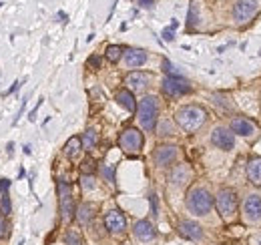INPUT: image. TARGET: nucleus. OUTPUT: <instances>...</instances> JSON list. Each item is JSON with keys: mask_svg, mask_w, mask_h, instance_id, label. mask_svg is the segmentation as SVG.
I'll return each instance as SVG.
<instances>
[{"mask_svg": "<svg viewBox=\"0 0 261 245\" xmlns=\"http://www.w3.org/2000/svg\"><path fill=\"white\" fill-rule=\"evenodd\" d=\"M175 121H177V125H179L183 131L195 133V131H199V129L205 125L207 113H205V109H201V107H197V105H187V107H183V109L177 111Z\"/></svg>", "mask_w": 261, "mask_h": 245, "instance_id": "nucleus-1", "label": "nucleus"}, {"mask_svg": "<svg viewBox=\"0 0 261 245\" xmlns=\"http://www.w3.org/2000/svg\"><path fill=\"white\" fill-rule=\"evenodd\" d=\"M187 207L193 215H207L213 207V197L207 189L197 187L187 195Z\"/></svg>", "mask_w": 261, "mask_h": 245, "instance_id": "nucleus-2", "label": "nucleus"}, {"mask_svg": "<svg viewBox=\"0 0 261 245\" xmlns=\"http://www.w3.org/2000/svg\"><path fill=\"white\" fill-rule=\"evenodd\" d=\"M157 113H159V105H157V97H145L139 105V121L145 131H153L157 125Z\"/></svg>", "mask_w": 261, "mask_h": 245, "instance_id": "nucleus-3", "label": "nucleus"}, {"mask_svg": "<svg viewBox=\"0 0 261 245\" xmlns=\"http://www.w3.org/2000/svg\"><path fill=\"white\" fill-rule=\"evenodd\" d=\"M215 203H217L219 215H221L225 221H229V219L235 215V211H237V195H235L233 189H221V191L217 193Z\"/></svg>", "mask_w": 261, "mask_h": 245, "instance_id": "nucleus-4", "label": "nucleus"}, {"mask_svg": "<svg viewBox=\"0 0 261 245\" xmlns=\"http://www.w3.org/2000/svg\"><path fill=\"white\" fill-rule=\"evenodd\" d=\"M257 0H237L233 4V20L237 26H243L247 24L255 14H257Z\"/></svg>", "mask_w": 261, "mask_h": 245, "instance_id": "nucleus-5", "label": "nucleus"}, {"mask_svg": "<svg viewBox=\"0 0 261 245\" xmlns=\"http://www.w3.org/2000/svg\"><path fill=\"white\" fill-rule=\"evenodd\" d=\"M119 147L125 153H129V155L139 153L143 149V135H141V131H137V129H125L121 133V137H119Z\"/></svg>", "mask_w": 261, "mask_h": 245, "instance_id": "nucleus-6", "label": "nucleus"}, {"mask_svg": "<svg viewBox=\"0 0 261 245\" xmlns=\"http://www.w3.org/2000/svg\"><path fill=\"white\" fill-rule=\"evenodd\" d=\"M58 197H60V215L62 221H70L74 217V199L70 193V185L58 181Z\"/></svg>", "mask_w": 261, "mask_h": 245, "instance_id": "nucleus-7", "label": "nucleus"}, {"mask_svg": "<svg viewBox=\"0 0 261 245\" xmlns=\"http://www.w3.org/2000/svg\"><path fill=\"white\" fill-rule=\"evenodd\" d=\"M191 91V85L181 76H167L163 80V93L167 97H181Z\"/></svg>", "mask_w": 261, "mask_h": 245, "instance_id": "nucleus-8", "label": "nucleus"}, {"mask_svg": "<svg viewBox=\"0 0 261 245\" xmlns=\"http://www.w3.org/2000/svg\"><path fill=\"white\" fill-rule=\"evenodd\" d=\"M211 143H213L217 149H221V151H231L233 145H235V137H233V133H231L229 129L217 127V129H213V133H211Z\"/></svg>", "mask_w": 261, "mask_h": 245, "instance_id": "nucleus-9", "label": "nucleus"}, {"mask_svg": "<svg viewBox=\"0 0 261 245\" xmlns=\"http://www.w3.org/2000/svg\"><path fill=\"white\" fill-rule=\"evenodd\" d=\"M243 213H245V219L255 223L261 219V197L257 195H249L243 203Z\"/></svg>", "mask_w": 261, "mask_h": 245, "instance_id": "nucleus-10", "label": "nucleus"}, {"mask_svg": "<svg viewBox=\"0 0 261 245\" xmlns=\"http://www.w3.org/2000/svg\"><path fill=\"white\" fill-rule=\"evenodd\" d=\"M104 225L110 233H123L125 227H127V219L121 211H108L104 215Z\"/></svg>", "mask_w": 261, "mask_h": 245, "instance_id": "nucleus-11", "label": "nucleus"}, {"mask_svg": "<svg viewBox=\"0 0 261 245\" xmlns=\"http://www.w3.org/2000/svg\"><path fill=\"white\" fill-rule=\"evenodd\" d=\"M149 80H151V74L149 72H141V70H133L125 78V83H127V87L131 91H143V89H147Z\"/></svg>", "mask_w": 261, "mask_h": 245, "instance_id": "nucleus-12", "label": "nucleus"}, {"mask_svg": "<svg viewBox=\"0 0 261 245\" xmlns=\"http://www.w3.org/2000/svg\"><path fill=\"white\" fill-rule=\"evenodd\" d=\"M175 157H177V147H173V145H163L153 153V159H155V163L159 167L171 165L175 161Z\"/></svg>", "mask_w": 261, "mask_h": 245, "instance_id": "nucleus-13", "label": "nucleus"}, {"mask_svg": "<svg viewBox=\"0 0 261 245\" xmlns=\"http://www.w3.org/2000/svg\"><path fill=\"white\" fill-rule=\"evenodd\" d=\"M179 233H181L185 239H191V241L203 237V229H201V225L195 223V221H181V223H179Z\"/></svg>", "mask_w": 261, "mask_h": 245, "instance_id": "nucleus-14", "label": "nucleus"}, {"mask_svg": "<svg viewBox=\"0 0 261 245\" xmlns=\"http://www.w3.org/2000/svg\"><path fill=\"white\" fill-rule=\"evenodd\" d=\"M255 131H257V127L249 121V119H245V117H235V119L231 121V133H237V135H241V137H249V135H253Z\"/></svg>", "mask_w": 261, "mask_h": 245, "instance_id": "nucleus-15", "label": "nucleus"}, {"mask_svg": "<svg viewBox=\"0 0 261 245\" xmlns=\"http://www.w3.org/2000/svg\"><path fill=\"white\" fill-rule=\"evenodd\" d=\"M135 235L141 241H151V239H155V227L151 225V221L141 219V221L135 223Z\"/></svg>", "mask_w": 261, "mask_h": 245, "instance_id": "nucleus-16", "label": "nucleus"}, {"mask_svg": "<svg viewBox=\"0 0 261 245\" xmlns=\"http://www.w3.org/2000/svg\"><path fill=\"white\" fill-rule=\"evenodd\" d=\"M145 61H147V53L141 51V49H129V51L125 53V62H127V66H131V68H137V66L145 64Z\"/></svg>", "mask_w": 261, "mask_h": 245, "instance_id": "nucleus-17", "label": "nucleus"}, {"mask_svg": "<svg viewBox=\"0 0 261 245\" xmlns=\"http://www.w3.org/2000/svg\"><path fill=\"white\" fill-rule=\"evenodd\" d=\"M247 179L249 183L261 187V157H253L247 163Z\"/></svg>", "mask_w": 261, "mask_h": 245, "instance_id": "nucleus-18", "label": "nucleus"}, {"mask_svg": "<svg viewBox=\"0 0 261 245\" xmlns=\"http://www.w3.org/2000/svg\"><path fill=\"white\" fill-rule=\"evenodd\" d=\"M189 177H191V171H189L187 165H177L171 171V175H169V179H171L173 185H183L185 181H189Z\"/></svg>", "mask_w": 261, "mask_h": 245, "instance_id": "nucleus-19", "label": "nucleus"}, {"mask_svg": "<svg viewBox=\"0 0 261 245\" xmlns=\"http://www.w3.org/2000/svg\"><path fill=\"white\" fill-rule=\"evenodd\" d=\"M117 103H119L121 107H125L127 111H131V113L137 109V103H135L133 93H131V91H127V89H121V91L117 93Z\"/></svg>", "mask_w": 261, "mask_h": 245, "instance_id": "nucleus-20", "label": "nucleus"}, {"mask_svg": "<svg viewBox=\"0 0 261 245\" xmlns=\"http://www.w3.org/2000/svg\"><path fill=\"white\" fill-rule=\"evenodd\" d=\"M81 149H83V141H81L79 137H70L68 143L64 145V155H66L68 159H77L79 153H81Z\"/></svg>", "mask_w": 261, "mask_h": 245, "instance_id": "nucleus-21", "label": "nucleus"}, {"mask_svg": "<svg viewBox=\"0 0 261 245\" xmlns=\"http://www.w3.org/2000/svg\"><path fill=\"white\" fill-rule=\"evenodd\" d=\"M93 215H95V207H93L91 203H83V205H79V209H77V219H79L83 225L91 223Z\"/></svg>", "mask_w": 261, "mask_h": 245, "instance_id": "nucleus-22", "label": "nucleus"}, {"mask_svg": "<svg viewBox=\"0 0 261 245\" xmlns=\"http://www.w3.org/2000/svg\"><path fill=\"white\" fill-rule=\"evenodd\" d=\"M97 131H93V129H89L87 133H85V137H83V145H85V149H93L95 145H97Z\"/></svg>", "mask_w": 261, "mask_h": 245, "instance_id": "nucleus-23", "label": "nucleus"}, {"mask_svg": "<svg viewBox=\"0 0 261 245\" xmlns=\"http://www.w3.org/2000/svg\"><path fill=\"white\" fill-rule=\"evenodd\" d=\"M64 243L66 245H83L81 233H79V231H74V229L66 231V235H64Z\"/></svg>", "mask_w": 261, "mask_h": 245, "instance_id": "nucleus-24", "label": "nucleus"}, {"mask_svg": "<svg viewBox=\"0 0 261 245\" xmlns=\"http://www.w3.org/2000/svg\"><path fill=\"white\" fill-rule=\"evenodd\" d=\"M121 55H123V49L121 47H117V45H113V47H108L106 49V59L110 62H117L121 59Z\"/></svg>", "mask_w": 261, "mask_h": 245, "instance_id": "nucleus-25", "label": "nucleus"}, {"mask_svg": "<svg viewBox=\"0 0 261 245\" xmlns=\"http://www.w3.org/2000/svg\"><path fill=\"white\" fill-rule=\"evenodd\" d=\"M195 24H197V4L193 2L189 8V14H187V26H195Z\"/></svg>", "mask_w": 261, "mask_h": 245, "instance_id": "nucleus-26", "label": "nucleus"}, {"mask_svg": "<svg viewBox=\"0 0 261 245\" xmlns=\"http://www.w3.org/2000/svg\"><path fill=\"white\" fill-rule=\"evenodd\" d=\"M95 165H97V163H95L91 157L85 159V163H83V173H85V175H91V173L95 171Z\"/></svg>", "mask_w": 261, "mask_h": 245, "instance_id": "nucleus-27", "label": "nucleus"}, {"mask_svg": "<svg viewBox=\"0 0 261 245\" xmlns=\"http://www.w3.org/2000/svg\"><path fill=\"white\" fill-rule=\"evenodd\" d=\"M10 213V199H8V195L4 193L2 195V215H8Z\"/></svg>", "mask_w": 261, "mask_h": 245, "instance_id": "nucleus-28", "label": "nucleus"}, {"mask_svg": "<svg viewBox=\"0 0 261 245\" xmlns=\"http://www.w3.org/2000/svg\"><path fill=\"white\" fill-rule=\"evenodd\" d=\"M103 173H104V177H106L110 183H115V167H113V165H110V167H104Z\"/></svg>", "mask_w": 261, "mask_h": 245, "instance_id": "nucleus-29", "label": "nucleus"}, {"mask_svg": "<svg viewBox=\"0 0 261 245\" xmlns=\"http://www.w3.org/2000/svg\"><path fill=\"white\" fill-rule=\"evenodd\" d=\"M163 70H165L169 76H177V74H175V66L169 61H163Z\"/></svg>", "mask_w": 261, "mask_h": 245, "instance_id": "nucleus-30", "label": "nucleus"}, {"mask_svg": "<svg viewBox=\"0 0 261 245\" xmlns=\"http://www.w3.org/2000/svg\"><path fill=\"white\" fill-rule=\"evenodd\" d=\"M163 38H165V40H173V38H175V28H173V26L165 28V30H163Z\"/></svg>", "mask_w": 261, "mask_h": 245, "instance_id": "nucleus-31", "label": "nucleus"}, {"mask_svg": "<svg viewBox=\"0 0 261 245\" xmlns=\"http://www.w3.org/2000/svg\"><path fill=\"white\" fill-rule=\"evenodd\" d=\"M83 187H85V189H93V187H95V179H93L91 175H85V177H83Z\"/></svg>", "mask_w": 261, "mask_h": 245, "instance_id": "nucleus-32", "label": "nucleus"}, {"mask_svg": "<svg viewBox=\"0 0 261 245\" xmlns=\"http://www.w3.org/2000/svg\"><path fill=\"white\" fill-rule=\"evenodd\" d=\"M89 66H93V68H101V59L99 57H91L89 61H87Z\"/></svg>", "mask_w": 261, "mask_h": 245, "instance_id": "nucleus-33", "label": "nucleus"}, {"mask_svg": "<svg viewBox=\"0 0 261 245\" xmlns=\"http://www.w3.org/2000/svg\"><path fill=\"white\" fill-rule=\"evenodd\" d=\"M249 245H261V231L249 237Z\"/></svg>", "mask_w": 261, "mask_h": 245, "instance_id": "nucleus-34", "label": "nucleus"}, {"mask_svg": "<svg viewBox=\"0 0 261 245\" xmlns=\"http://www.w3.org/2000/svg\"><path fill=\"white\" fill-rule=\"evenodd\" d=\"M139 4H141L143 8H151V6H153V0H139Z\"/></svg>", "mask_w": 261, "mask_h": 245, "instance_id": "nucleus-35", "label": "nucleus"}, {"mask_svg": "<svg viewBox=\"0 0 261 245\" xmlns=\"http://www.w3.org/2000/svg\"><path fill=\"white\" fill-rule=\"evenodd\" d=\"M151 207H153V215H157V195H151Z\"/></svg>", "mask_w": 261, "mask_h": 245, "instance_id": "nucleus-36", "label": "nucleus"}, {"mask_svg": "<svg viewBox=\"0 0 261 245\" xmlns=\"http://www.w3.org/2000/svg\"><path fill=\"white\" fill-rule=\"evenodd\" d=\"M4 235V219H2V215H0V237Z\"/></svg>", "mask_w": 261, "mask_h": 245, "instance_id": "nucleus-37", "label": "nucleus"}]
</instances>
